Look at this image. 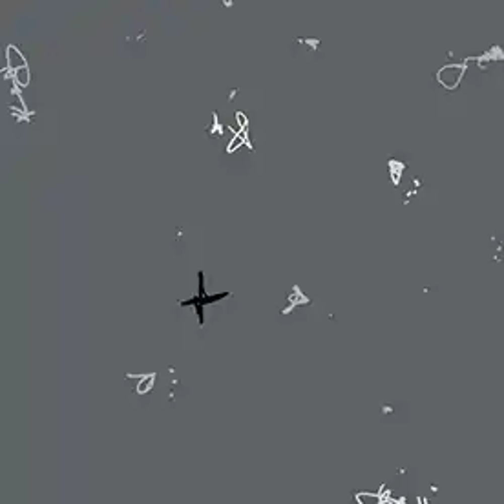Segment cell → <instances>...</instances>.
I'll return each instance as SVG.
<instances>
[{"mask_svg":"<svg viewBox=\"0 0 504 504\" xmlns=\"http://www.w3.org/2000/svg\"><path fill=\"white\" fill-rule=\"evenodd\" d=\"M199 294H197L196 298H190L183 302L181 305H196L197 307V314H199V323H203V305L206 304H214V302H220V300L227 298L229 294L227 293H221V294H215V296H206L205 294V287H203V272H199Z\"/></svg>","mask_w":504,"mask_h":504,"instance_id":"cell-1","label":"cell"},{"mask_svg":"<svg viewBox=\"0 0 504 504\" xmlns=\"http://www.w3.org/2000/svg\"><path fill=\"white\" fill-rule=\"evenodd\" d=\"M466 71V66H446L442 68L439 74H437V79H439V83H442L448 90H453L459 86L460 79L464 75Z\"/></svg>","mask_w":504,"mask_h":504,"instance_id":"cell-2","label":"cell"},{"mask_svg":"<svg viewBox=\"0 0 504 504\" xmlns=\"http://www.w3.org/2000/svg\"><path fill=\"white\" fill-rule=\"evenodd\" d=\"M468 60H475V62L480 66V69H484L486 62H491V60H504V51L500 46H491L486 53L479 55V57H466L464 62H468Z\"/></svg>","mask_w":504,"mask_h":504,"instance_id":"cell-3","label":"cell"},{"mask_svg":"<svg viewBox=\"0 0 504 504\" xmlns=\"http://www.w3.org/2000/svg\"><path fill=\"white\" fill-rule=\"evenodd\" d=\"M8 59H10V66H11V68H15V69L26 68L24 57H22V55L17 51V48H13V46L8 49Z\"/></svg>","mask_w":504,"mask_h":504,"instance_id":"cell-4","label":"cell"},{"mask_svg":"<svg viewBox=\"0 0 504 504\" xmlns=\"http://www.w3.org/2000/svg\"><path fill=\"white\" fill-rule=\"evenodd\" d=\"M389 174H391V179H393V183L395 185H398V181H400V174H402V168H404V163H400V161H389Z\"/></svg>","mask_w":504,"mask_h":504,"instance_id":"cell-5","label":"cell"},{"mask_svg":"<svg viewBox=\"0 0 504 504\" xmlns=\"http://www.w3.org/2000/svg\"><path fill=\"white\" fill-rule=\"evenodd\" d=\"M15 81L20 86H26V84L30 83V71H28V68L15 69Z\"/></svg>","mask_w":504,"mask_h":504,"instance_id":"cell-6","label":"cell"},{"mask_svg":"<svg viewBox=\"0 0 504 504\" xmlns=\"http://www.w3.org/2000/svg\"><path fill=\"white\" fill-rule=\"evenodd\" d=\"M356 499H358V502H360V504H380V502H382V500H380V497H378V495H375V493H360Z\"/></svg>","mask_w":504,"mask_h":504,"instance_id":"cell-7","label":"cell"},{"mask_svg":"<svg viewBox=\"0 0 504 504\" xmlns=\"http://www.w3.org/2000/svg\"><path fill=\"white\" fill-rule=\"evenodd\" d=\"M380 504H395V502H380Z\"/></svg>","mask_w":504,"mask_h":504,"instance_id":"cell-8","label":"cell"}]
</instances>
